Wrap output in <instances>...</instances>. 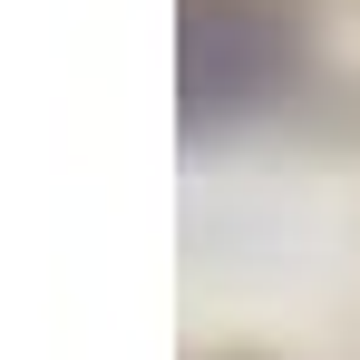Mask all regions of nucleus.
<instances>
[{
	"label": "nucleus",
	"instance_id": "nucleus-1",
	"mask_svg": "<svg viewBox=\"0 0 360 360\" xmlns=\"http://www.w3.org/2000/svg\"><path fill=\"white\" fill-rule=\"evenodd\" d=\"M292 68V30L273 0H185V127L253 117Z\"/></svg>",
	"mask_w": 360,
	"mask_h": 360
}]
</instances>
